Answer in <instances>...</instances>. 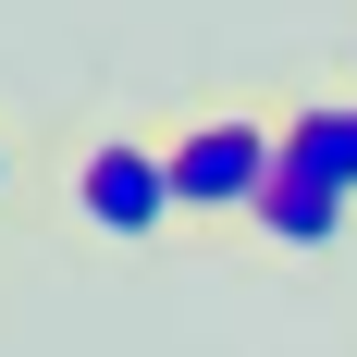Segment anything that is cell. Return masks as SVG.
<instances>
[{
	"instance_id": "cell-1",
	"label": "cell",
	"mask_w": 357,
	"mask_h": 357,
	"mask_svg": "<svg viewBox=\"0 0 357 357\" xmlns=\"http://www.w3.org/2000/svg\"><path fill=\"white\" fill-rule=\"evenodd\" d=\"M160 148H173L185 222H259V197L284 185V123H259V111H197Z\"/></svg>"
},
{
	"instance_id": "cell-4",
	"label": "cell",
	"mask_w": 357,
	"mask_h": 357,
	"mask_svg": "<svg viewBox=\"0 0 357 357\" xmlns=\"http://www.w3.org/2000/svg\"><path fill=\"white\" fill-rule=\"evenodd\" d=\"M345 222H357V197H333V185L284 173L271 197H259V222H247V234H271L284 259H321V247H345Z\"/></svg>"
},
{
	"instance_id": "cell-5",
	"label": "cell",
	"mask_w": 357,
	"mask_h": 357,
	"mask_svg": "<svg viewBox=\"0 0 357 357\" xmlns=\"http://www.w3.org/2000/svg\"><path fill=\"white\" fill-rule=\"evenodd\" d=\"M0 197H13V148H0Z\"/></svg>"
},
{
	"instance_id": "cell-2",
	"label": "cell",
	"mask_w": 357,
	"mask_h": 357,
	"mask_svg": "<svg viewBox=\"0 0 357 357\" xmlns=\"http://www.w3.org/2000/svg\"><path fill=\"white\" fill-rule=\"evenodd\" d=\"M74 210H86V234H111V247L173 234V222H185V197H173V148H148V136H99L86 160H74Z\"/></svg>"
},
{
	"instance_id": "cell-3",
	"label": "cell",
	"mask_w": 357,
	"mask_h": 357,
	"mask_svg": "<svg viewBox=\"0 0 357 357\" xmlns=\"http://www.w3.org/2000/svg\"><path fill=\"white\" fill-rule=\"evenodd\" d=\"M284 173L357 197V99H296V111H284Z\"/></svg>"
}]
</instances>
